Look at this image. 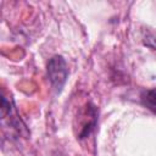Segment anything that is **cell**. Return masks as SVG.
<instances>
[{
	"mask_svg": "<svg viewBox=\"0 0 156 156\" xmlns=\"http://www.w3.org/2000/svg\"><path fill=\"white\" fill-rule=\"evenodd\" d=\"M144 44H145L146 46H149V48L156 50V37H154V35H151V34L146 35V37H145V40H144Z\"/></svg>",
	"mask_w": 156,
	"mask_h": 156,
	"instance_id": "obj_3",
	"label": "cell"
},
{
	"mask_svg": "<svg viewBox=\"0 0 156 156\" xmlns=\"http://www.w3.org/2000/svg\"><path fill=\"white\" fill-rule=\"evenodd\" d=\"M141 102L145 107L156 113V89L144 90L141 94Z\"/></svg>",
	"mask_w": 156,
	"mask_h": 156,
	"instance_id": "obj_2",
	"label": "cell"
},
{
	"mask_svg": "<svg viewBox=\"0 0 156 156\" xmlns=\"http://www.w3.org/2000/svg\"><path fill=\"white\" fill-rule=\"evenodd\" d=\"M48 78L55 93H60L68 77V67L65 58L60 55L52 56L48 62Z\"/></svg>",
	"mask_w": 156,
	"mask_h": 156,
	"instance_id": "obj_1",
	"label": "cell"
}]
</instances>
